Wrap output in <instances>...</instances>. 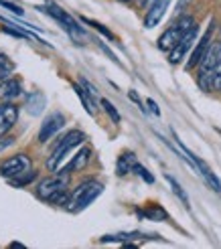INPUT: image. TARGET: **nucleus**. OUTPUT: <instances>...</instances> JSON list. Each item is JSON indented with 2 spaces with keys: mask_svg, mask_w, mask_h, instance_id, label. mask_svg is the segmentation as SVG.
Masks as SVG:
<instances>
[{
  "mask_svg": "<svg viewBox=\"0 0 221 249\" xmlns=\"http://www.w3.org/2000/svg\"><path fill=\"white\" fill-rule=\"evenodd\" d=\"M67 186H69V170H61L55 177H49L37 186V196L55 205H67Z\"/></svg>",
  "mask_w": 221,
  "mask_h": 249,
  "instance_id": "nucleus-1",
  "label": "nucleus"
},
{
  "mask_svg": "<svg viewBox=\"0 0 221 249\" xmlns=\"http://www.w3.org/2000/svg\"><path fill=\"white\" fill-rule=\"evenodd\" d=\"M102 191H104V184L90 178V180L81 182L77 189L69 195V201L65 207L71 211V213H79V211H83L85 207H90L95 198L102 195Z\"/></svg>",
  "mask_w": 221,
  "mask_h": 249,
  "instance_id": "nucleus-2",
  "label": "nucleus"
},
{
  "mask_svg": "<svg viewBox=\"0 0 221 249\" xmlns=\"http://www.w3.org/2000/svg\"><path fill=\"white\" fill-rule=\"evenodd\" d=\"M219 57H221V43H211V47L207 49V53L203 55L199 63V85L205 91L213 89V75L219 63Z\"/></svg>",
  "mask_w": 221,
  "mask_h": 249,
  "instance_id": "nucleus-3",
  "label": "nucleus"
},
{
  "mask_svg": "<svg viewBox=\"0 0 221 249\" xmlns=\"http://www.w3.org/2000/svg\"><path fill=\"white\" fill-rule=\"evenodd\" d=\"M193 27H195V18L193 17H181L173 24V27H168L161 35V39H158V49H161V51L170 53L177 47V43L183 39V36H185V33H189Z\"/></svg>",
  "mask_w": 221,
  "mask_h": 249,
  "instance_id": "nucleus-4",
  "label": "nucleus"
},
{
  "mask_svg": "<svg viewBox=\"0 0 221 249\" xmlns=\"http://www.w3.org/2000/svg\"><path fill=\"white\" fill-rule=\"evenodd\" d=\"M83 140H85V134L79 132V130H71L67 136H63V138L57 142V146H55V150H53L51 158L47 160V168H49V170H57L59 164L63 162V158H65L75 146H79Z\"/></svg>",
  "mask_w": 221,
  "mask_h": 249,
  "instance_id": "nucleus-5",
  "label": "nucleus"
},
{
  "mask_svg": "<svg viewBox=\"0 0 221 249\" xmlns=\"http://www.w3.org/2000/svg\"><path fill=\"white\" fill-rule=\"evenodd\" d=\"M39 10L47 12L49 17H53L57 22L63 24V29H65V31H67V33L73 36V39H77V41H79L81 36H83V29H81L79 24H77V20L73 18L67 10H63L61 6H57L55 2H47V4H45V6H41Z\"/></svg>",
  "mask_w": 221,
  "mask_h": 249,
  "instance_id": "nucleus-6",
  "label": "nucleus"
},
{
  "mask_svg": "<svg viewBox=\"0 0 221 249\" xmlns=\"http://www.w3.org/2000/svg\"><path fill=\"white\" fill-rule=\"evenodd\" d=\"M31 170V158L24 156V154H18V156H12L8 160H4L2 164H0V174H2L4 178H17L20 174L29 172Z\"/></svg>",
  "mask_w": 221,
  "mask_h": 249,
  "instance_id": "nucleus-7",
  "label": "nucleus"
},
{
  "mask_svg": "<svg viewBox=\"0 0 221 249\" xmlns=\"http://www.w3.org/2000/svg\"><path fill=\"white\" fill-rule=\"evenodd\" d=\"M197 35H199V27H197V24H195V27H193L189 33H185V36H183V39L177 43V47L173 49V51L168 53V61H170V63L177 65V63H181V61L185 59L187 51H189V49L193 47V43L197 41Z\"/></svg>",
  "mask_w": 221,
  "mask_h": 249,
  "instance_id": "nucleus-8",
  "label": "nucleus"
},
{
  "mask_svg": "<svg viewBox=\"0 0 221 249\" xmlns=\"http://www.w3.org/2000/svg\"><path fill=\"white\" fill-rule=\"evenodd\" d=\"M213 31H215V22L211 20L209 22V27H207V31L203 33V36L197 41V47L193 49V53H191V59H189V63H187V69H193V67H197L201 63V59L203 55L207 53V49L211 47V39H213Z\"/></svg>",
  "mask_w": 221,
  "mask_h": 249,
  "instance_id": "nucleus-9",
  "label": "nucleus"
},
{
  "mask_svg": "<svg viewBox=\"0 0 221 249\" xmlns=\"http://www.w3.org/2000/svg\"><path fill=\"white\" fill-rule=\"evenodd\" d=\"M65 126V116L53 111L51 116H47L45 122L41 124V132H39V142H49L53 136Z\"/></svg>",
  "mask_w": 221,
  "mask_h": 249,
  "instance_id": "nucleus-10",
  "label": "nucleus"
},
{
  "mask_svg": "<svg viewBox=\"0 0 221 249\" xmlns=\"http://www.w3.org/2000/svg\"><path fill=\"white\" fill-rule=\"evenodd\" d=\"M17 118H18V107L15 104L12 102L0 104V138L10 132V128L17 124Z\"/></svg>",
  "mask_w": 221,
  "mask_h": 249,
  "instance_id": "nucleus-11",
  "label": "nucleus"
},
{
  "mask_svg": "<svg viewBox=\"0 0 221 249\" xmlns=\"http://www.w3.org/2000/svg\"><path fill=\"white\" fill-rule=\"evenodd\" d=\"M168 4H170V0H152V4L148 6V12H146V17H144V27L154 29L156 24L165 18Z\"/></svg>",
  "mask_w": 221,
  "mask_h": 249,
  "instance_id": "nucleus-12",
  "label": "nucleus"
},
{
  "mask_svg": "<svg viewBox=\"0 0 221 249\" xmlns=\"http://www.w3.org/2000/svg\"><path fill=\"white\" fill-rule=\"evenodd\" d=\"M22 95V85L18 79H4L0 83V102H15Z\"/></svg>",
  "mask_w": 221,
  "mask_h": 249,
  "instance_id": "nucleus-13",
  "label": "nucleus"
},
{
  "mask_svg": "<svg viewBox=\"0 0 221 249\" xmlns=\"http://www.w3.org/2000/svg\"><path fill=\"white\" fill-rule=\"evenodd\" d=\"M138 160H136V154L134 152H122L118 156V162H116V172H118V177H126L128 172L134 170V164H136Z\"/></svg>",
  "mask_w": 221,
  "mask_h": 249,
  "instance_id": "nucleus-14",
  "label": "nucleus"
},
{
  "mask_svg": "<svg viewBox=\"0 0 221 249\" xmlns=\"http://www.w3.org/2000/svg\"><path fill=\"white\" fill-rule=\"evenodd\" d=\"M45 104H47V99L41 91H33L29 97H27V102H24V107H27V111L31 116H39L41 111L45 109Z\"/></svg>",
  "mask_w": 221,
  "mask_h": 249,
  "instance_id": "nucleus-15",
  "label": "nucleus"
},
{
  "mask_svg": "<svg viewBox=\"0 0 221 249\" xmlns=\"http://www.w3.org/2000/svg\"><path fill=\"white\" fill-rule=\"evenodd\" d=\"M73 91L77 93V97L81 99V104H83V107H85V111H88L90 116H93L95 114V104H93V97H92V93L85 89V87L81 85V83H73Z\"/></svg>",
  "mask_w": 221,
  "mask_h": 249,
  "instance_id": "nucleus-16",
  "label": "nucleus"
},
{
  "mask_svg": "<svg viewBox=\"0 0 221 249\" xmlns=\"http://www.w3.org/2000/svg\"><path fill=\"white\" fill-rule=\"evenodd\" d=\"M197 170H201V174L205 177V180L209 182V186H211V189H213L215 193H221V180L217 178V174H215L209 166H207V164L203 162V160H199V158H197Z\"/></svg>",
  "mask_w": 221,
  "mask_h": 249,
  "instance_id": "nucleus-17",
  "label": "nucleus"
},
{
  "mask_svg": "<svg viewBox=\"0 0 221 249\" xmlns=\"http://www.w3.org/2000/svg\"><path fill=\"white\" fill-rule=\"evenodd\" d=\"M90 156H92V150L90 148H83V150H79L75 156H73L71 164L67 168H63V170H81V168H85L88 162H90Z\"/></svg>",
  "mask_w": 221,
  "mask_h": 249,
  "instance_id": "nucleus-18",
  "label": "nucleus"
},
{
  "mask_svg": "<svg viewBox=\"0 0 221 249\" xmlns=\"http://www.w3.org/2000/svg\"><path fill=\"white\" fill-rule=\"evenodd\" d=\"M138 215L140 217H148L150 221H166V211L163 207H158V205H150V207H146V211H138Z\"/></svg>",
  "mask_w": 221,
  "mask_h": 249,
  "instance_id": "nucleus-19",
  "label": "nucleus"
},
{
  "mask_svg": "<svg viewBox=\"0 0 221 249\" xmlns=\"http://www.w3.org/2000/svg\"><path fill=\"white\" fill-rule=\"evenodd\" d=\"M12 71H15V63L0 51V79H8V75H12Z\"/></svg>",
  "mask_w": 221,
  "mask_h": 249,
  "instance_id": "nucleus-20",
  "label": "nucleus"
},
{
  "mask_svg": "<svg viewBox=\"0 0 221 249\" xmlns=\"http://www.w3.org/2000/svg\"><path fill=\"white\" fill-rule=\"evenodd\" d=\"M81 22H83V24H90V27H93V29H95L97 33H102V35L106 36V39H110V41H114V39H116V36H114V33H112V31H108V29L104 27L102 22H97V20H92V18H85V17L81 18Z\"/></svg>",
  "mask_w": 221,
  "mask_h": 249,
  "instance_id": "nucleus-21",
  "label": "nucleus"
},
{
  "mask_svg": "<svg viewBox=\"0 0 221 249\" xmlns=\"http://www.w3.org/2000/svg\"><path fill=\"white\" fill-rule=\"evenodd\" d=\"M100 104H102L104 111L110 116V120H112L114 124H120V120H122V118H120V114H118V109L114 107V104L110 102V99H106V97H102V99H100Z\"/></svg>",
  "mask_w": 221,
  "mask_h": 249,
  "instance_id": "nucleus-22",
  "label": "nucleus"
},
{
  "mask_svg": "<svg viewBox=\"0 0 221 249\" xmlns=\"http://www.w3.org/2000/svg\"><path fill=\"white\" fill-rule=\"evenodd\" d=\"M165 178L168 180V184H170V186H173V193H175V195L181 198L183 203H185V207H189V196H187V193H185V191H183V186H181V184H179V182H177L173 177H170V174H166Z\"/></svg>",
  "mask_w": 221,
  "mask_h": 249,
  "instance_id": "nucleus-23",
  "label": "nucleus"
},
{
  "mask_svg": "<svg viewBox=\"0 0 221 249\" xmlns=\"http://www.w3.org/2000/svg\"><path fill=\"white\" fill-rule=\"evenodd\" d=\"M132 172H134V174H138V177H140L144 182H148V184H152V182H154V177H152V174H150L148 170H146L140 162L134 164V170H132Z\"/></svg>",
  "mask_w": 221,
  "mask_h": 249,
  "instance_id": "nucleus-24",
  "label": "nucleus"
},
{
  "mask_svg": "<svg viewBox=\"0 0 221 249\" xmlns=\"http://www.w3.org/2000/svg\"><path fill=\"white\" fill-rule=\"evenodd\" d=\"M0 6H2V8H6V10H10L12 15H18V17H22V15H24V10H22L20 6L12 4V2H8V0H0Z\"/></svg>",
  "mask_w": 221,
  "mask_h": 249,
  "instance_id": "nucleus-25",
  "label": "nucleus"
},
{
  "mask_svg": "<svg viewBox=\"0 0 221 249\" xmlns=\"http://www.w3.org/2000/svg\"><path fill=\"white\" fill-rule=\"evenodd\" d=\"M213 89L221 91V57H219V63L215 67V75H213Z\"/></svg>",
  "mask_w": 221,
  "mask_h": 249,
  "instance_id": "nucleus-26",
  "label": "nucleus"
},
{
  "mask_svg": "<svg viewBox=\"0 0 221 249\" xmlns=\"http://www.w3.org/2000/svg\"><path fill=\"white\" fill-rule=\"evenodd\" d=\"M79 83H81V85L85 87V89H88V91L92 93V97H97V89H95V87H93V85H92L88 79H83V77H81V79H79Z\"/></svg>",
  "mask_w": 221,
  "mask_h": 249,
  "instance_id": "nucleus-27",
  "label": "nucleus"
},
{
  "mask_svg": "<svg viewBox=\"0 0 221 249\" xmlns=\"http://www.w3.org/2000/svg\"><path fill=\"white\" fill-rule=\"evenodd\" d=\"M189 2L191 0H179V4H177V15L179 17H183V12H185V8L189 6Z\"/></svg>",
  "mask_w": 221,
  "mask_h": 249,
  "instance_id": "nucleus-28",
  "label": "nucleus"
},
{
  "mask_svg": "<svg viewBox=\"0 0 221 249\" xmlns=\"http://www.w3.org/2000/svg\"><path fill=\"white\" fill-rule=\"evenodd\" d=\"M128 97H130L132 102H134V104H136V106H138V107L144 111V107H142V102H140V97H138V93H136V91H134V89H132V91H128Z\"/></svg>",
  "mask_w": 221,
  "mask_h": 249,
  "instance_id": "nucleus-29",
  "label": "nucleus"
},
{
  "mask_svg": "<svg viewBox=\"0 0 221 249\" xmlns=\"http://www.w3.org/2000/svg\"><path fill=\"white\" fill-rule=\"evenodd\" d=\"M146 104H148V107H150V111H152L154 116H161V109H158V106H156L154 99H148V102H146Z\"/></svg>",
  "mask_w": 221,
  "mask_h": 249,
  "instance_id": "nucleus-30",
  "label": "nucleus"
},
{
  "mask_svg": "<svg viewBox=\"0 0 221 249\" xmlns=\"http://www.w3.org/2000/svg\"><path fill=\"white\" fill-rule=\"evenodd\" d=\"M15 144V138H6V142H0V150H4L6 146H12Z\"/></svg>",
  "mask_w": 221,
  "mask_h": 249,
  "instance_id": "nucleus-31",
  "label": "nucleus"
},
{
  "mask_svg": "<svg viewBox=\"0 0 221 249\" xmlns=\"http://www.w3.org/2000/svg\"><path fill=\"white\" fill-rule=\"evenodd\" d=\"M144 2H148V0H144Z\"/></svg>",
  "mask_w": 221,
  "mask_h": 249,
  "instance_id": "nucleus-32",
  "label": "nucleus"
}]
</instances>
